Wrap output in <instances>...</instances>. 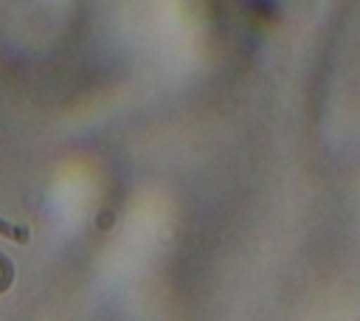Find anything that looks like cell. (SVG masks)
I'll return each mask as SVG.
<instances>
[{"mask_svg": "<svg viewBox=\"0 0 360 321\" xmlns=\"http://www.w3.org/2000/svg\"><path fill=\"white\" fill-rule=\"evenodd\" d=\"M0 273H3V279H8L11 282V265L6 262V256L0 253Z\"/></svg>", "mask_w": 360, "mask_h": 321, "instance_id": "cell-2", "label": "cell"}, {"mask_svg": "<svg viewBox=\"0 0 360 321\" xmlns=\"http://www.w3.org/2000/svg\"><path fill=\"white\" fill-rule=\"evenodd\" d=\"M0 234L3 237H11L14 242H28V231L25 228H20V225H11V222H6V220H0Z\"/></svg>", "mask_w": 360, "mask_h": 321, "instance_id": "cell-1", "label": "cell"}]
</instances>
